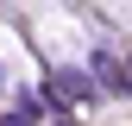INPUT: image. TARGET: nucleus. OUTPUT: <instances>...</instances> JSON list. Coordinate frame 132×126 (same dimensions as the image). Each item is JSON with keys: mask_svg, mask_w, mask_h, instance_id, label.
<instances>
[{"mask_svg": "<svg viewBox=\"0 0 132 126\" xmlns=\"http://www.w3.org/2000/svg\"><path fill=\"white\" fill-rule=\"evenodd\" d=\"M44 94H51L57 107H63V101H88V94H94V76H76V69H57L51 82H44Z\"/></svg>", "mask_w": 132, "mask_h": 126, "instance_id": "obj_1", "label": "nucleus"}, {"mask_svg": "<svg viewBox=\"0 0 132 126\" xmlns=\"http://www.w3.org/2000/svg\"><path fill=\"white\" fill-rule=\"evenodd\" d=\"M88 69H94V88H113V94H126V63L113 57V51H94V63H88Z\"/></svg>", "mask_w": 132, "mask_h": 126, "instance_id": "obj_2", "label": "nucleus"}, {"mask_svg": "<svg viewBox=\"0 0 132 126\" xmlns=\"http://www.w3.org/2000/svg\"><path fill=\"white\" fill-rule=\"evenodd\" d=\"M0 126H31V114L19 107V114H0Z\"/></svg>", "mask_w": 132, "mask_h": 126, "instance_id": "obj_3", "label": "nucleus"}, {"mask_svg": "<svg viewBox=\"0 0 132 126\" xmlns=\"http://www.w3.org/2000/svg\"><path fill=\"white\" fill-rule=\"evenodd\" d=\"M51 126H76V120H69V114H63V120H51Z\"/></svg>", "mask_w": 132, "mask_h": 126, "instance_id": "obj_4", "label": "nucleus"}]
</instances>
